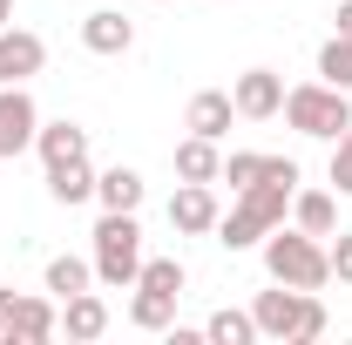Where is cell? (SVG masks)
<instances>
[{
    "label": "cell",
    "mask_w": 352,
    "mask_h": 345,
    "mask_svg": "<svg viewBox=\"0 0 352 345\" xmlns=\"http://www.w3.org/2000/svg\"><path fill=\"white\" fill-rule=\"evenodd\" d=\"M264 271H271V285H292V291H325L332 285V258H325V237H311V230H264Z\"/></svg>",
    "instance_id": "1"
},
{
    "label": "cell",
    "mask_w": 352,
    "mask_h": 345,
    "mask_svg": "<svg viewBox=\"0 0 352 345\" xmlns=\"http://www.w3.org/2000/svg\"><path fill=\"white\" fill-rule=\"evenodd\" d=\"M251 318H258V339H278V345H311V339H325V325H332L318 291H292V285L258 291Z\"/></svg>",
    "instance_id": "2"
},
{
    "label": "cell",
    "mask_w": 352,
    "mask_h": 345,
    "mask_svg": "<svg viewBox=\"0 0 352 345\" xmlns=\"http://www.w3.org/2000/svg\"><path fill=\"white\" fill-rule=\"evenodd\" d=\"M88 258H95V285L135 291V271H142V223H135V210H102Z\"/></svg>",
    "instance_id": "3"
},
{
    "label": "cell",
    "mask_w": 352,
    "mask_h": 345,
    "mask_svg": "<svg viewBox=\"0 0 352 345\" xmlns=\"http://www.w3.org/2000/svg\"><path fill=\"white\" fill-rule=\"evenodd\" d=\"M278 115L298 135H311V142H339L352 129V95L332 88V82H298V88H285V109Z\"/></svg>",
    "instance_id": "4"
},
{
    "label": "cell",
    "mask_w": 352,
    "mask_h": 345,
    "mask_svg": "<svg viewBox=\"0 0 352 345\" xmlns=\"http://www.w3.org/2000/svg\"><path fill=\"white\" fill-rule=\"evenodd\" d=\"M34 135H41V109H34V95H28V82L0 88V163L28 156V149H34Z\"/></svg>",
    "instance_id": "5"
},
{
    "label": "cell",
    "mask_w": 352,
    "mask_h": 345,
    "mask_svg": "<svg viewBox=\"0 0 352 345\" xmlns=\"http://www.w3.org/2000/svg\"><path fill=\"white\" fill-rule=\"evenodd\" d=\"M217 183H176V197H170V230L176 237H210L217 230Z\"/></svg>",
    "instance_id": "6"
},
{
    "label": "cell",
    "mask_w": 352,
    "mask_h": 345,
    "mask_svg": "<svg viewBox=\"0 0 352 345\" xmlns=\"http://www.w3.org/2000/svg\"><path fill=\"white\" fill-rule=\"evenodd\" d=\"M47 68V41L34 34V27H0V88H14V82H34Z\"/></svg>",
    "instance_id": "7"
},
{
    "label": "cell",
    "mask_w": 352,
    "mask_h": 345,
    "mask_svg": "<svg viewBox=\"0 0 352 345\" xmlns=\"http://www.w3.org/2000/svg\"><path fill=\"white\" fill-rule=\"evenodd\" d=\"M230 102H237L244 122H271V115L285 109V75H278V68H244V75L230 82Z\"/></svg>",
    "instance_id": "8"
},
{
    "label": "cell",
    "mask_w": 352,
    "mask_h": 345,
    "mask_svg": "<svg viewBox=\"0 0 352 345\" xmlns=\"http://www.w3.org/2000/svg\"><path fill=\"white\" fill-rule=\"evenodd\" d=\"M54 332H61V298H54V291H34V298L14 304V325H7L0 339L7 345H47Z\"/></svg>",
    "instance_id": "9"
},
{
    "label": "cell",
    "mask_w": 352,
    "mask_h": 345,
    "mask_svg": "<svg viewBox=\"0 0 352 345\" xmlns=\"http://www.w3.org/2000/svg\"><path fill=\"white\" fill-rule=\"evenodd\" d=\"M82 47L88 54H102V61H116V54H129L135 47V21L122 14V7H95L82 21Z\"/></svg>",
    "instance_id": "10"
},
{
    "label": "cell",
    "mask_w": 352,
    "mask_h": 345,
    "mask_svg": "<svg viewBox=\"0 0 352 345\" xmlns=\"http://www.w3.org/2000/svg\"><path fill=\"white\" fill-rule=\"evenodd\" d=\"M230 122H237L230 88H197V95H190V109H183V129H190V135H210V142H223Z\"/></svg>",
    "instance_id": "11"
},
{
    "label": "cell",
    "mask_w": 352,
    "mask_h": 345,
    "mask_svg": "<svg viewBox=\"0 0 352 345\" xmlns=\"http://www.w3.org/2000/svg\"><path fill=\"white\" fill-rule=\"evenodd\" d=\"M170 163H176V183H217L223 176V149L210 142V135H183Z\"/></svg>",
    "instance_id": "12"
},
{
    "label": "cell",
    "mask_w": 352,
    "mask_h": 345,
    "mask_svg": "<svg viewBox=\"0 0 352 345\" xmlns=\"http://www.w3.org/2000/svg\"><path fill=\"white\" fill-rule=\"evenodd\" d=\"M142 197H149L142 170H129V163H116V170H95V203H102V210H142Z\"/></svg>",
    "instance_id": "13"
},
{
    "label": "cell",
    "mask_w": 352,
    "mask_h": 345,
    "mask_svg": "<svg viewBox=\"0 0 352 345\" xmlns=\"http://www.w3.org/2000/svg\"><path fill=\"white\" fill-rule=\"evenodd\" d=\"M61 332L75 345L102 339L109 332V304H102V291H75V298H61Z\"/></svg>",
    "instance_id": "14"
},
{
    "label": "cell",
    "mask_w": 352,
    "mask_h": 345,
    "mask_svg": "<svg viewBox=\"0 0 352 345\" xmlns=\"http://www.w3.org/2000/svg\"><path fill=\"white\" fill-rule=\"evenodd\" d=\"M34 156H41V170H54V163H75V156H88V129L82 122H41V135H34Z\"/></svg>",
    "instance_id": "15"
},
{
    "label": "cell",
    "mask_w": 352,
    "mask_h": 345,
    "mask_svg": "<svg viewBox=\"0 0 352 345\" xmlns=\"http://www.w3.org/2000/svg\"><path fill=\"white\" fill-rule=\"evenodd\" d=\"M292 223L311 237H332L339 230V190H292Z\"/></svg>",
    "instance_id": "16"
},
{
    "label": "cell",
    "mask_w": 352,
    "mask_h": 345,
    "mask_svg": "<svg viewBox=\"0 0 352 345\" xmlns=\"http://www.w3.org/2000/svg\"><path fill=\"white\" fill-rule=\"evenodd\" d=\"M47 197H54L61 210L95 203V163H88V156H75V163H54V170H47Z\"/></svg>",
    "instance_id": "17"
},
{
    "label": "cell",
    "mask_w": 352,
    "mask_h": 345,
    "mask_svg": "<svg viewBox=\"0 0 352 345\" xmlns=\"http://www.w3.org/2000/svg\"><path fill=\"white\" fill-rule=\"evenodd\" d=\"M292 190H298V183H271V176H264V183H251V190H237V203L258 216L264 230H278L285 210H292Z\"/></svg>",
    "instance_id": "18"
},
{
    "label": "cell",
    "mask_w": 352,
    "mask_h": 345,
    "mask_svg": "<svg viewBox=\"0 0 352 345\" xmlns=\"http://www.w3.org/2000/svg\"><path fill=\"white\" fill-rule=\"evenodd\" d=\"M95 285V258H47V271H41V291H54V298H75V291H88Z\"/></svg>",
    "instance_id": "19"
},
{
    "label": "cell",
    "mask_w": 352,
    "mask_h": 345,
    "mask_svg": "<svg viewBox=\"0 0 352 345\" xmlns=\"http://www.w3.org/2000/svg\"><path fill=\"white\" fill-rule=\"evenodd\" d=\"M210 237H217L223 251L237 258V251H258V244H264V223H258L251 210H244V203H230V210L217 216V230H210Z\"/></svg>",
    "instance_id": "20"
},
{
    "label": "cell",
    "mask_w": 352,
    "mask_h": 345,
    "mask_svg": "<svg viewBox=\"0 0 352 345\" xmlns=\"http://www.w3.org/2000/svg\"><path fill=\"white\" fill-rule=\"evenodd\" d=\"M129 325H135V332H170V325H176V298H170V291H149V285H135V298H129Z\"/></svg>",
    "instance_id": "21"
},
{
    "label": "cell",
    "mask_w": 352,
    "mask_h": 345,
    "mask_svg": "<svg viewBox=\"0 0 352 345\" xmlns=\"http://www.w3.org/2000/svg\"><path fill=\"white\" fill-rule=\"evenodd\" d=\"M204 339H210V345H251V339H258V318L237 311V304H223V311L204 318Z\"/></svg>",
    "instance_id": "22"
},
{
    "label": "cell",
    "mask_w": 352,
    "mask_h": 345,
    "mask_svg": "<svg viewBox=\"0 0 352 345\" xmlns=\"http://www.w3.org/2000/svg\"><path fill=\"white\" fill-rule=\"evenodd\" d=\"M318 82H332V88L352 95V34H332V41L318 47Z\"/></svg>",
    "instance_id": "23"
},
{
    "label": "cell",
    "mask_w": 352,
    "mask_h": 345,
    "mask_svg": "<svg viewBox=\"0 0 352 345\" xmlns=\"http://www.w3.org/2000/svg\"><path fill=\"white\" fill-rule=\"evenodd\" d=\"M135 285H149V291H170V298H183L190 271H183V258H142V271H135Z\"/></svg>",
    "instance_id": "24"
},
{
    "label": "cell",
    "mask_w": 352,
    "mask_h": 345,
    "mask_svg": "<svg viewBox=\"0 0 352 345\" xmlns=\"http://www.w3.org/2000/svg\"><path fill=\"white\" fill-rule=\"evenodd\" d=\"M264 163H271V156H258V149H230V156H223V176H217V183H230V197H237V190L264 183Z\"/></svg>",
    "instance_id": "25"
},
{
    "label": "cell",
    "mask_w": 352,
    "mask_h": 345,
    "mask_svg": "<svg viewBox=\"0 0 352 345\" xmlns=\"http://www.w3.org/2000/svg\"><path fill=\"white\" fill-rule=\"evenodd\" d=\"M325 176H332V190H339V197H352V129L332 142V170H325Z\"/></svg>",
    "instance_id": "26"
},
{
    "label": "cell",
    "mask_w": 352,
    "mask_h": 345,
    "mask_svg": "<svg viewBox=\"0 0 352 345\" xmlns=\"http://www.w3.org/2000/svg\"><path fill=\"white\" fill-rule=\"evenodd\" d=\"M325 258H332V278H339V285H352V230H332Z\"/></svg>",
    "instance_id": "27"
},
{
    "label": "cell",
    "mask_w": 352,
    "mask_h": 345,
    "mask_svg": "<svg viewBox=\"0 0 352 345\" xmlns=\"http://www.w3.org/2000/svg\"><path fill=\"white\" fill-rule=\"evenodd\" d=\"M14 304H21V291H0V332L14 325Z\"/></svg>",
    "instance_id": "28"
},
{
    "label": "cell",
    "mask_w": 352,
    "mask_h": 345,
    "mask_svg": "<svg viewBox=\"0 0 352 345\" xmlns=\"http://www.w3.org/2000/svg\"><path fill=\"white\" fill-rule=\"evenodd\" d=\"M332 34H352V0L339 7V14H332Z\"/></svg>",
    "instance_id": "29"
},
{
    "label": "cell",
    "mask_w": 352,
    "mask_h": 345,
    "mask_svg": "<svg viewBox=\"0 0 352 345\" xmlns=\"http://www.w3.org/2000/svg\"><path fill=\"white\" fill-rule=\"evenodd\" d=\"M7 21H14V0H0V27H7Z\"/></svg>",
    "instance_id": "30"
},
{
    "label": "cell",
    "mask_w": 352,
    "mask_h": 345,
    "mask_svg": "<svg viewBox=\"0 0 352 345\" xmlns=\"http://www.w3.org/2000/svg\"><path fill=\"white\" fill-rule=\"evenodd\" d=\"M156 7H163V0H156Z\"/></svg>",
    "instance_id": "31"
}]
</instances>
